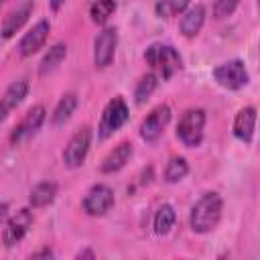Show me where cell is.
I'll use <instances>...</instances> for the list:
<instances>
[{
    "mask_svg": "<svg viewBox=\"0 0 260 260\" xmlns=\"http://www.w3.org/2000/svg\"><path fill=\"white\" fill-rule=\"evenodd\" d=\"M221 213H223V199H221V195L217 191L203 193L195 201V205L191 207V213H189L191 232L199 234V236L211 234L219 225Z\"/></svg>",
    "mask_w": 260,
    "mask_h": 260,
    "instance_id": "6da1fadb",
    "label": "cell"
},
{
    "mask_svg": "<svg viewBox=\"0 0 260 260\" xmlns=\"http://www.w3.org/2000/svg\"><path fill=\"white\" fill-rule=\"evenodd\" d=\"M142 57H144L146 65H150V69L162 81L173 79L183 69V57H181V53L173 45H169V43H152V45H148L144 49Z\"/></svg>",
    "mask_w": 260,
    "mask_h": 260,
    "instance_id": "7a4b0ae2",
    "label": "cell"
},
{
    "mask_svg": "<svg viewBox=\"0 0 260 260\" xmlns=\"http://www.w3.org/2000/svg\"><path fill=\"white\" fill-rule=\"evenodd\" d=\"M205 110L203 108H189L181 114L177 122V138L187 148H197L203 142V130H205Z\"/></svg>",
    "mask_w": 260,
    "mask_h": 260,
    "instance_id": "3957f363",
    "label": "cell"
},
{
    "mask_svg": "<svg viewBox=\"0 0 260 260\" xmlns=\"http://www.w3.org/2000/svg\"><path fill=\"white\" fill-rule=\"evenodd\" d=\"M128 116H130V108L126 100L122 95L112 98L102 112V118L98 124V140H108L110 136H114L128 122Z\"/></svg>",
    "mask_w": 260,
    "mask_h": 260,
    "instance_id": "277c9868",
    "label": "cell"
},
{
    "mask_svg": "<svg viewBox=\"0 0 260 260\" xmlns=\"http://www.w3.org/2000/svg\"><path fill=\"white\" fill-rule=\"evenodd\" d=\"M213 79L219 87L228 91H238L250 83V73L242 59H230L213 69Z\"/></svg>",
    "mask_w": 260,
    "mask_h": 260,
    "instance_id": "5b68a950",
    "label": "cell"
},
{
    "mask_svg": "<svg viewBox=\"0 0 260 260\" xmlns=\"http://www.w3.org/2000/svg\"><path fill=\"white\" fill-rule=\"evenodd\" d=\"M114 191L106 183H95L91 185L83 199H81V209L89 217H104L112 207H114Z\"/></svg>",
    "mask_w": 260,
    "mask_h": 260,
    "instance_id": "8992f818",
    "label": "cell"
},
{
    "mask_svg": "<svg viewBox=\"0 0 260 260\" xmlns=\"http://www.w3.org/2000/svg\"><path fill=\"white\" fill-rule=\"evenodd\" d=\"M89 148H91V128L89 126H81L79 130H75V134L65 144L63 165L67 169H79L85 162Z\"/></svg>",
    "mask_w": 260,
    "mask_h": 260,
    "instance_id": "52a82bcc",
    "label": "cell"
},
{
    "mask_svg": "<svg viewBox=\"0 0 260 260\" xmlns=\"http://www.w3.org/2000/svg\"><path fill=\"white\" fill-rule=\"evenodd\" d=\"M35 215H32V207H22L16 213L8 215L4 230H2V244L6 248H12L16 244L22 242V238L28 234V230L32 228Z\"/></svg>",
    "mask_w": 260,
    "mask_h": 260,
    "instance_id": "ba28073f",
    "label": "cell"
},
{
    "mask_svg": "<svg viewBox=\"0 0 260 260\" xmlns=\"http://www.w3.org/2000/svg\"><path fill=\"white\" fill-rule=\"evenodd\" d=\"M118 49V28L104 26L93 39V65L95 69H106L114 63Z\"/></svg>",
    "mask_w": 260,
    "mask_h": 260,
    "instance_id": "9c48e42d",
    "label": "cell"
},
{
    "mask_svg": "<svg viewBox=\"0 0 260 260\" xmlns=\"http://www.w3.org/2000/svg\"><path fill=\"white\" fill-rule=\"evenodd\" d=\"M171 114H173V112H171V108H169L167 104H158L156 108H152V110L146 114V118L140 122V126H138L140 138H142L144 142H148V144L156 142V140L162 136L165 128L169 126Z\"/></svg>",
    "mask_w": 260,
    "mask_h": 260,
    "instance_id": "30bf717a",
    "label": "cell"
},
{
    "mask_svg": "<svg viewBox=\"0 0 260 260\" xmlns=\"http://www.w3.org/2000/svg\"><path fill=\"white\" fill-rule=\"evenodd\" d=\"M47 118V110L43 104H35L32 108L26 110V114L22 116V120L10 130V144L16 146L24 140H28L30 136H35L39 132V128L45 124Z\"/></svg>",
    "mask_w": 260,
    "mask_h": 260,
    "instance_id": "8fae6325",
    "label": "cell"
},
{
    "mask_svg": "<svg viewBox=\"0 0 260 260\" xmlns=\"http://www.w3.org/2000/svg\"><path fill=\"white\" fill-rule=\"evenodd\" d=\"M49 32H51V22H49L47 18L37 20V22L20 37V41H18V45H16L18 57H22V59L32 57L39 49L45 47V43H47V39H49Z\"/></svg>",
    "mask_w": 260,
    "mask_h": 260,
    "instance_id": "7c38bea8",
    "label": "cell"
},
{
    "mask_svg": "<svg viewBox=\"0 0 260 260\" xmlns=\"http://www.w3.org/2000/svg\"><path fill=\"white\" fill-rule=\"evenodd\" d=\"M32 8H35V2L32 0H22V4H18L14 10H10L8 16L4 18L2 26H0V39H4V41L12 39L26 24V20L32 14Z\"/></svg>",
    "mask_w": 260,
    "mask_h": 260,
    "instance_id": "4fadbf2b",
    "label": "cell"
},
{
    "mask_svg": "<svg viewBox=\"0 0 260 260\" xmlns=\"http://www.w3.org/2000/svg\"><path fill=\"white\" fill-rule=\"evenodd\" d=\"M26 93H28V79L26 77H18L6 87V91L0 98V122H4L8 118V114L22 104Z\"/></svg>",
    "mask_w": 260,
    "mask_h": 260,
    "instance_id": "5bb4252c",
    "label": "cell"
},
{
    "mask_svg": "<svg viewBox=\"0 0 260 260\" xmlns=\"http://www.w3.org/2000/svg\"><path fill=\"white\" fill-rule=\"evenodd\" d=\"M254 130H256V108L254 106L240 108L236 118H234V124H232L234 136L244 144H252L254 142Z\"/></svg>",
    "mask_w": 260,
    "mask_h": 260,
    "instance_id": "9a60e30c",
    "label": "cell"
},
{
    "mask_svg": "<svg viewBox=\"0 0 260 260\" xmlns=\"http://www.w3.org/2000/svg\"><path fill=\"white\" fill-rule=\"evenodd\" d=\"M205 16H207V10L203 4H193L189 6L185 12H181V20H179V32L185 37V39H195L203 24H205Z\"/></svg>",
    "mask_w": 260,
    "mask_h": 260,
    "instance_id": "2e32d148",
    "label": "cell"
},
{
    "mask_svg": "<svg viewBox=\"0 0 260 260\" xmlns=\"http://www.w3.org/2000/svg\"><path fill=\"white\" fill-rule=\"evenodd\" d=\"M132 152H134V148H132V142H130V140L118 142V144L104 156V160H102V165H100V171H102L104 175H114V173L122 171V169L126 167V162L130 160Z\"/></svg>",
    "mask_w": 260,
    "mask_h": 260,
    "instance_id": "e0dca14e",
    "label": "cell"
},
{
    "mask_svg": "<svg viewBox=\"0 0 260 260\" xmlns=\"http://www.w3.org/2000/svg\"><path fill=\"white\" fill-rule=\"evenodd\" d=\"M57 183L55 181H41L37 183L30 193H28V205L32 209H43V207H49L55 199H57Z\"/></svg>",
    "mask_w": 260,
    "mask_h": 260,
    "instance_id": "ac0fdd59",
    "label": "cell"
},
{
    "mask_svg": "<svg viewBox=\"0 0 260 260\" xmlns=\"http://www.w3.org/2000/svg\"><path fill=\"white\" fill-rule=\"evenodd\" d=\"M65 57H67V45H65V43L59 41V43L51 45V47L47 49V53L43 55L41 63H39V75L45 77V75L53 73V71L65 61Z\"/></svg>",
    "mask_w": 260,
    "mask_h": 260,
    "instance_id": "d6986e66",
    "label": "cell"
},
{
    "mask_svg": "<svg viewBox=\"0 0 260 260\" xmlns=\"http://www.w3.org/2000/svg\"><path fill=\"white\" fill-rule=\"evenodd\" d=\"M77 104H79V100H77V93H75V91L63 93V95L59 98V102H57L53 114H51V122H53L55 126H63V124L73 116Z\"/></svg>",
    "mask_w": 260,
    "mask_h": 260,
    "instance_id": "ffe728a7",
    "label": "cell"
},
{
    "mask_svg": "<svg viewBox=\"0 0 260 260\" xmlns=\"http://www.w3.org/2000/svg\"><path fill=\"white\" fill-rule=\"evenodd\" d=\"M177 223V211L171 203H162L156 211H154V217H152V230L156 236H167L171 234V230L175 228Z\"/></svg>",
    "mask_w": 260,
    "mask_h": 260,
    "instance_id": "44dd1931",
    "label": "cell"
},
{
    "mask_svg": "<svg viewBox=\"0 0 260 260\" xmlns=\"http://www.w3.org/2000/svg\"><path fill=\"white\" fill-rule=\"evenodd\" d=\"M118 0H93L89 6V18L98 26H106L110 16L116 12Z\"/></svg>",
    "mask_w": 260,
    "mask_h": 260,
    "instance_id": "7402d4cb",
    "label": "cell"
},
{
    "mask_svg": "<svg viewBox=\"0 0 260 260\" xmlns=\"http://www.w3.org/2000/svg\"><path fill=\"white\" fill-rule=\"evenodd\" d=\"M156 87H158V75L154 71H148V73L140 75V79L136 81V87H134V102L138 106L144 104L154 93Z\"/></svg>",
    "mask_w": 260,
    "mask_h": 260,
    "instance_id": "603a6c76",
    "label": "cell"
},
{
    "mask_svg": "<svg viewBox=\"0 0 260 260\" xmlns=\"http://www.w3.org/2000/svg\"><path fill=\"white\" fill-rule=\"evenodd\" d=\"M187 175H189V162L185 156H171L162 171V179L167 183H179Z\"/></svg>",
    "mask_w": 260,
    "mask_h": 260,
    "instance_id": "cb8c5ba5",
    "label": "cell"
},
{
    "mask_svg": "<svg viewBox=\"0 0 260 260\" xmlns=\"http://www.w3.org/2000/svg\"><path fill=\"white\" fill-rule=\"evenodd\" d=\"M189 4H191V0H158L154 4V14L158 18H171V16L185 12L189 8Z\"/></svg>",
    "mask_w": 260,
    "mask_h": 260,
    "instance_id": "d4e9b609",
    "label": "cell"
},
{
    "mask_svg": "<svg viewBox=\"0 0 260 260\" xmlns=\"http://www.w3.org/2000/svg\"><path fill=\"white\" fill-rule=\"evenodd\" d=\"M238 6H240V0H213L211 14L215 20H225L228 16H232L236 12Z\"/></svg>",
    "mask_w": 260,
    "mask_h": 260,
    "instance_id": "484cf974",
    "label": "cell"
},
{
    "mask_svg": "<svg viewBox=\"0 0 260 260\" xmlns=\"http://www.w3.org/2000/svg\"><path fill=\"white\" fill-rule=\"evenodd\" d=\"M8 215H10V205H8V201H2V203H0V225L6 223Z\"/></svg>",
    "mask_w": 260,
    "mask_h": 260,
    "instance_id": "4316f807",
    "label": "cell"
},
{
    "mask_svg": "<svg viewBox=\"0 0 260 260\" xmlns=\"http://www.w3.org/2000/svg\"><path fill=\"white\" fill-rule=\"evenodd\" d=\"M30 258H55V252L51 248H43V250H37L30 254Z\"/></svg>",
    "mask_w": 260,
    "mask_h": 260,
    "instance_id": "83f0119b",
    "label": "cell"
},
{
    "mask_svg": "<svg viewBox=\"0 0 260 260\" xmlns=\"http://www.w3.org/2000/svg\"><path fill=\"white\" fill-rule=\"evenodd\" d=\"M65 2H67V0H49V8H51L53 12H59V10L65 6Z\"/></svg>",
    "mask_w": 260,
    "mask_h": 260,
    "instance_id": "f1b7e54d",
    "label": "cell"
},
{
    "mask_svg": "<svg viewBox=\"0 0 260 260\" xmlns=\"http://www.w3.org/2000/svg\"><path fill=\"white\" fill-rule=\"evenodd\" d=\"M75 258H95V252L89 250V248H85V250H79V252L75 254Z\"/></svg>",
    "mask_w": 260,
    "mask_h": 260,
    "instance_id": "f546056e",
    "label": "cell"
},
{
    "mask_svg": "<svg viewBox=\"0 0 260 260\" xmlns=\"http://www.w3.org/2000/svg\"><path fill=\"white\" fill-rule=\"evenodd\" d=\"M2 4H4V0H0V6H2Z\"/></svg>",
    "mask_w": 260,
    "mask_h": 260,
    "instance_id": "4dcf8cb0",
    "label": "cell"
}]
</instances>
